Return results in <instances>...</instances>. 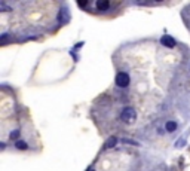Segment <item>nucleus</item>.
Instances as JSON below:
<instances>
[{
  "mask_svg": "<svg viewBox=\"0 0 190 171\" xmlns=\"http://www.w3.org/2000/svg\"><path fill=\"white\" fill-rule=\"evenodd\" d=\"M97 7H98L100 11H107L110 7V3L107 0H100V2H97Z\"/></svg>",
  "mask_w": 190,
  "mask_h": 171,
  "instance_id": "20e7f679",
  "label": "nucleus"
},
{
  "mask_svg": "<svg viewBox=\"0 0 190 171\" xmlns=\"http://www.w3.org/2000/svg\"><path fill=\"white\" fill-rule=\"evenodd\" d=\"M116 143H117V138L115 136H111L107 138V143H106V147H115Z\"/></svg>",
  "mask_w": 190,
  "mask_h": 171,
  "instance_id": "39448f33",
  "label": "nucleus"
},
{
  "mask_svg": "<svg viewBox=\"0 0 190 171\" xmlns=\"http://www.w3.org/2000/svg\"><path fill=\"white\" fill-rule=\"evenodd\" d=\"M18 136H20V131H14V132H11V138H16Z\"/></svg>",
  "mask_w": 190,
  "mask_h": 171,
  "instance_id": "1a4fd4ad",
  "label": "nucleus"
},
{
  "mask_svg": "<svg viewBox=\"0 0 190 171\" xmlns=\"http://www.w3.org/2000/svg\"><path fill=\"white\" fill-rule=\"evenodd\" d=\"M77 5H79V7H86L88 6V2L85 0V2H77Z\"/></svg>",
  "mask_w": 190,
  "mask_h": 171,
  "instance_id": "6e6552de",
  "label": "nucleus"
},
{
  "mask_svg": "<svg viewBox=\"0 0 190 171\" xmlns=\"http://www.w3.org/2000/svg\"><path fill=\"white\" fill-rule=\"evenodd\" d=\"M165 130L168 131V132H174V131L177 130V123L175 122H166V125H165Z\"/></svg>",
  "mask_w": 190,
  "mask_h": 171,
  "instance_id": "423d86ee",
  "label": "nucleus"
},
{
  "mask_svg": "<svg viewBox=\"0 0 190 171\" xmlns=\"http://www.w3.org/2000/svg\"><path fill=\"white\" fill-rule=\"evenodd\" d=\"M15 147H16V149H20V150H24V149H27V143H25V141H22V140H18V141L15 143Z\"/></svg>",
  "mask_w": 190,
  "mask_h": 171,
  "instance_id": "0eeeda50",
  "label": "nucleus"
},
{
  "mask_svg": "<svg viewBox=\"0 0 190 171\" xmlns=\"http://www.w3.org/2000/svg\"><path fill=\"white\" fill-rule=\"evenodd\" d=\"M131 82V77H129L128 73H125V72H120V73H117L116 75V85L117 86H120V88H126Z\"/></svg>",
  "mask_w": 190,
  "mask_h": 171,
  "instance_id": "f03ea898",
  "label": "nucleus"
},
{
  "mask_svg": "<svg viewBox=\"0 0 190 171\" xmlns=\"http://www.w3.org/2000/svg\"><path fill=\"white\" fill-rule=\"evenodd\" d=\"M161 43L166 48H175V40L171 36H162L161 37Z\"/></svg>",
  "mask_w": 190,
  "mask_h": 171,
  "instance_id": "7ed1b4c3",
  "label": "nucleus"
},
{
  "mask_svg": "<svg viewBox=\"0 0 190 171\" xmlns=\"http://www.w3.org/2000/svg\"><path fill=\"white\" fill-rule=\"evenodd\" d=\"M120 119H122L123 122L126 123H132L135 122L137 119V112L134 107H125L122 112V115H120Z\"/></svg>",
  "mask_w": 190,
  "mask_h": 171,
  "instance_id": "f257e3e1",
  "label": "nucleus"
}]
</instances>
